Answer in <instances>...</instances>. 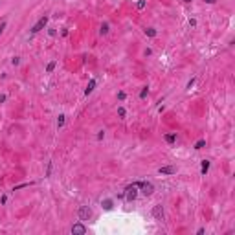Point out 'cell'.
<instances>
[{
    "instance_id": "1",
    "label": "cell",
    "mask_w": 235,
    "mask_h": 235,
    "mask_svg": "<svg viewBox=\"0 0 235 235\" xmlns=\"http://www.w3.org/2000/svg\"><path fill=\"white\" fill-rule=\"evenodd\" d=\"M136 189H138V188H136L134 184H132V185H127V188H125V195H123V197H125L129 202H132V200L138 197V191H136Z\"/></svg>"
},
{
    "instance_id": "2",
    "label": "cell",
    "mask_w": 235,
    "mask_h": 235,
    "mask_svg": "<svg viewBox=\"0 0 235 235\" xmlns=\"http://www.w3.org/2000/svg\"><path fill=\"white\" fill-rule=\"evenodd\" d=\"M77 215H79V220H90L92 219V210L88 208V206H81Z\"/></svg>"
},
{
    "instance_id": "3",
    "label": "cell",
    "mask_w": 235,
    "mask_h": 235,
    "mask_svg": "<svg viewBox=\"0 0 235 235\" xmlns=\"http://www.w3.org/2000/svg\"><path fill=\"white\" fill-rule=\"evenodd\" d=\"M46 24H48V17L44 15V17H40V18H39V22L31 28V33H33V35H35V33H39L40 30H44V28H46Z\"/></svg>"
},
{
    "instance_id": "4",
    "label": "cell",
    "mask_w": 235,
    "mask_h": 235,
    "mask_svg": "<svg viewBox=\"0 0 235 235\" xmlns=\"http://www.w3.org/2000/svg\"><path fill=\"white\" fill-rule=\"evenodd\" d=\"M140 189H142V193L145 197H151L154 193V185L151 184V182H142V185H140Z\"/></svg>"
},
{
    "instance_id": "5",
    "label": "cell",
    "mask_w": 235,
    "mask_h": 235,
    "mask_svg": "<svg viewBox=\"0 0 235 235\" xmlns=\"http://www.w3.org/2000/svg\"><path fill=\"white\" fill-rule=\"evenodd\" d=\"M72 233H74V235H85V233H86V226L83 224V222L74 224V226H72Z\"/></svg>"
},
{
    "instance_id": "6",
    "label": "cell",
    "mask_w": 235,
    "mask_h": 235,
    "mask_svg": "<svg viewBox=\"0 0 235 235\" xmlns=\"http://www.w3.org/2000/svg\"><path fill=\"white\" fill-rule=\"evenodd\" d=\"M153 217H154L156 220H164L165 213H164V208H162L160 204H158V206H154V208H153Z\"/></svg>"
},
{
    "instance_id": "7",
    "label": "cell",
    "mask_w": 235,
    "mask_h": 235,
    "mask_svg": "<svg viewBox=\"0 0 235 235\" xmlns=\"http://www.w3.org/2000/svg\"><path fill=\"white\" fill-rule=\"evenodd\" d=\"M160 175H175L176 173V167H173V165H165V167H160L158 169Z\"/></svg>"
},
{
    "instance_id": "8",
    "label": "cell",
    "mask_w": 235,
    "mask_h": 235,
    "mask_svg": "<svg viewBox=\"0 0 235 235\" xmlns=\"http://www.w3.org/2000/svg\"><path fill=\"white\" fill-rule=\"evenodd\" d=\"M94 88H96V79H90V81H88V85H86V88H85V96H90Z\"/></svg>"
},
{
    "instance_id": "9",
    "label": "cell",
    "mask_w": 235,
    "mask_h": 235,
    "mask_svg": "<svg viewBox=\"0 0 235 235\" xmlns=\"http://www.w3.org/2000/svg\"><path fill=\"white\" fill-rule=\"evenodd\" d=\"M101 206H103V210H107V211H110V210L114 208V206H112V200H110V198L103 200V202H101Z\"/></svg>"
},
{
    "instance_id": "10",
    "label": "cell",
    "mask_w": 235,
    "mask_h": 235,
    "mask_svg": "<svg viewBox=\"0 0 235 235\" xmlns=\"http://www.w3.org/2000/svg\"><path fill=\"white\" fill-rule=\"evenodd\" d=\"M208 171H210V160H202V169H200V173L206 175Z\"/></svg>"
},
{
    "instance_id": "11",
    "label": "cell",
    "mask_w": 235,
    "mask_h": 235,
    "mask_svg": "<svg viewBox=\"0 0 235 235\" xmlns=\"http://www.w3.org/2000/svg\"><path fill=\"white\" fill-rule=\"evenodd\" d=\"M145 35L147 37H156V30L154 28H147V30H145Z\"/></svg>"
},
{
    "instance_id": "12",
    "label": "cell",
    "mask_w": 235,
    "mask_h": 235,
    "mask_svg": "<svg viewBox=\"0 0 235 235\" xmlns=\"http://www.w3.org/2000/svg\"><path fill=\"white\" fill-rule=\"evenodd\" d=\"M175 140H176V134H165V142L167 143H175Z\"/></svg>"
},
{
    "instance_id": "13",
    "label": "cell",
    "mask_w": 235,
    "mask_h": 235,
    "mask_svg": "<svg viewBox=\"0 0 235 235\" xmlns=\"http://www.w3.org/2000/svg\"><path fill=\"white\" fill-rule=\"evenodd\" d=\"M53 70H55V61H52V63L46 66V72H48V74H52Z\"/></svg>"
},
{
    "instance_id": "14",
    "label": "cell",
    "mask_w": 235,
    "mask_h": 235,
    "mask_svg": "<svg viewBox=\"0 0 235 235\" xmlns=\"http://www.w3.org/2000/svg\"><path fill=\"white\" fill-rule=\"evenodd\" d=\"M204 145H206V140H198V142L195 143V149L198 151V149H202V147H204Z\"/></svg>"
},
{
    "instance_id": "15",
    "label": "cell",
    "mask_w": 235,
    "mask_h": 235,
    "mask_svg": "<svg viewBox=\"0 0 235 235\" xmlns=\"http://www.w3.org/2000/svg\"><path fill=\"white\" fill-rule=\"evenodd\" d=\"M63 125H64V116H63V114H61V116L57 118V127L61 129V127H63Z\"/></svg>"
},
{
    "instance_id": "16",
    "label": "cell",
    "mask_w": 235,
    "mask_h": 235,
    "mask_svg": "<svg viewBox=\"0 0 235 235\" xmlns=\"http://www.w3.org/2000/svg\"><path fill=\"white\" fill-rule=\"evenodd\" d=\"M99 33H101V35H107V33H108V24H103L101 30H99Z\"/></svg>"
},
{
    "instance_id": "17",
    "label": "cell",
    "mask_w": 235,
    "mask_h": 235,
    "mask_svg": "<svg viewBox=\"0 0 235 235\" xmlns=\"http://www.w3.org/2000/svg\"><path fill=\"white\" fill-rule=\"evenodd\" d=\"M147 94H149V88H147V86H145V88H143V90L140 92V98H142V99H145V98H147Z\"/></svg>"
},
{
    "instance_id": "18",
    "label": "cell",
    "mask_w": 235,
    "mask_h": 235,
    "mask_svg": "<svg viewBox=\"0 0 235 235\" xmlns=\"http://www.w3.org/2000/svg\"><path fill=\"white\" fill-rule=\"evenodd\" d=\"M136 8H138V9H143V8H145V0H138Z\"/></svg>"
},
{
    "instance_id": "19",
    "label": "cell",
    "mask_w": 235,
    "mask_h": 235,
    "mask_svg": "<svg viewBox=\"0 0 235 235\" xmlns=\"http://www.w3.org/2000/svg\"><path fill=\"white\" fill-rule=\"evenodd\" d=\"M118 114H120L121 118H125V108H123V107H120V108H118Z\"/></svg>"
},
{
    "instance_id": "20",
    "label": "cell",
    "mask_w": 235,
    "mask_h": 235,
    "mask_svg": "<svg viewBox=\"0 0 235 235\" xmlns=\"http://www.w3.org/2000/svg\"><path fill=\"white\" fill-rule=\"evenodd\" d=\"M118 99H120V101L125 99V92H118Z\"/></svg>"
},
{
    "instance_id": "21",
    "label": "cell",
    "mask_w": 235,
    "mask_h": 235,
    "mask_svg": "<svg viewBox=\"0 0 235 235\" xmlns=\"http://www.w3.org/2000/svg\"><path fill=\"white\" fill-rule=\"evenodd\" d=\"M6 26H8V24H6V22H2V24H0V35H2V31L6 30Z\"/></svg>"
},
{
    "instance_id": "22",
    "label": "cell",
    "mask_w": 235,
    "mask_h": 235,
    "mask_svg": "<svg viewBox=\"0 0 235 235\" xmlns=\"http://www.w3.org/2000/svg\"><path fill=\"white\" fill-rule=\"evenodd\" d=\"M11 63H13V64H15V66H17V64L20 63V59H18V57H15V59H13V61H11Z\"/></svg>"
},
{
    "instance_id": "23",
    "label": "cell",
    "mask_w": 235,
    "mask_h": 235,
    "mask_svg": "<svg viewBox=\"0 0 235 235\" xmlns=\"http://www.w3.org/2000/svg\"><path fill=\"white\" fill-rule=\"evenodd\" d=\"M204 2H206V4H215L217 0H204Z\"/></svg>"
},
{
    "instance_id": "24",
    "label": "cell",
    "mask_w": 235,
    "mask_h": 235,
    "mask_svg": "<svg viewBox=\"0 0 235 235\" xmlns=\"http://www.w3.org/2000/svg\"><path fill=\"white\" fill-rule=\"evenodd\" d=\"M184 2H191V0H184Z\"/></svg>"
}]
</instances>
